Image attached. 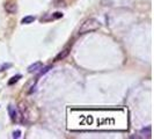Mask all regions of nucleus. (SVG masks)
Listing matches in <instances>:
<instances>
[{
    "instance_id": "9b49d317",
    "label": "nucleus",
    "mask_w": 154,
    "mask_h": 139,
    "mask_svg": "<svg viewBox=\"0 0 154 139\" xmlns=\"http://www.w3.org/2000/svg\"><path fill=\"white\" fill-rule=\"evenodd\" d=\"M12 137H13V138H16V139H19V138L21 137V131H20V130H16V131H14Z\"/></svg>"
},
{
    "instance_id": "f03ea898",
    "label": "nucleus",
    "mask_w": 154,
    "mask_h": 139,
    "mask_svg": "<svg viewBox=\"0 0 154 139\" xmlns=\"http://www.w3.org/2000/svg\"><path fill=\"white\" fill-rule=\"evenodd\" d=\"M70 51H71V46H67V48H65L63 51H60L57 56H56V58H54V62H59V60H63V59H65L67 56L70 54Z\"/></svg>"
},
{
    "instance_id": "1a4fd4ad",
    "label": "nucleus",
    "mask_w": 154,
    "mask_h": 139,
    "mask_svg": "<svg viewBox=\"0 0 154 139\" xmlns=\"http://www.w3.org/2000/svg\"><path fill=\"white\" fill-rule=\"evenodd\" d=\"M50 68H51V66H46V67H43V68L41 67V68H40V70H41V71H40V75L45 74L46 72H49V71H50Z\"/></svg>"
},
{
    "instance_id": "7ed1b4c3",
    "label": "nucleus",
    "mask_w": 154,
    "mask_h": 139,
    "mask_svg": "<svg viewBox=\"0 0 154 139\" xmlns=\"http://www.w3.org/2000/svg\"><path fill=\"white\" fill-rule=\"evenodd\" d=\"M5 11L8 14H15L17 12V5H16V3H13V1L6 3L5 4Z\"/></svg>"
},
{
    "instance_id": "f257e3e1",
    "label": "nucleus",
    "mask_w": 154,
    "mask_h": 139,
    "mask_svg": "<svg viewBox=\"0 0 154 139\" xmlns=\"http://www.w3.org/2000/svg\"><path fill=\"white\" fill-rule=\"evenodd\" d=\"M101 28V23L100 21H98L94 17H89L86 21L82 22V24L79 28V34H87V33H91V32H96Z\"/></svg>"
},
{
    "instance_id": "423d86ee",
    "label": "nucleus",
    "mask_w": 154,
    "mask_h": 139,
    "mask_svg": "<svg viewBox=\"0 0 154 139\" xmlns=\"http://www.w3.org/2000/svg\"><path fill=\"white\" fill-rule=\"evenodd\" d=\"M41 67H42V63H41V62H36V63L32 64V65L28 67V72H29V73H35V72H37Z\"/></svg>"
},
{
    "instance_id": "6e6552de",
    "label": "nucleus",
    "mask_w": 154,
    "mask_h": 139,
    "mask_svg": "<svg viewBox=\"0 0 154 139\" xmlns=\"http://www.w3.org/2000/svg\"><path fill=\"white\" fill-rule=\"evenodd\" d=\"M60 17H63V13L57 12V13H53V15L51 16V20H57V19H60Z\"/></svg>"
},
{
    "instance_id": "0eeeda50",
    "label": "nucleus",
    "mask_w": 154,
    "mask_h": 139,
    "mask_svg": "<svg viewBox=\"0 0 154 139\" xmlns=\"http://www.w3.org/2000/svg\"><path fill=\"white\" fill-rule=\"evenodd\" d=\"M35 20H36L35 16H33V15H28V16H24V17L21 20V23H23V24H30V23H33Z\"/></svg>"
},
{
    "instance_id": "f8f14e48",
    "label": "nucleus",
    "mask_w": 154,
    "mask_h": 139,
    "mask_svg": "<svg viewBox=\"0 0 154 139\" xmlns=\"http://www.w3.org/2000/svg\"><path fill=\"white\" fill-rule=\"evenodd\" d=\"M11 66H12V64H7V65L4 64L1 67H0V71H5V68H8V67H11Z\"/></svg>"
},
{
    "instance_id": "39448f33",
    "label": "nucleus",
    "mask_w": 154,
    "mask_h": 139,
    "mask_svg": "<svg viewBox=\"0 0 154 139\" xmlns=\"http://www.w3.org/2000/svg\"><path fill=\"white\" fill-rule=\"evenodd\" d=\"M8 113H9L11 120H12L13 122H16L17 118H19V116H17V111H16V109H15L14 105H12V104L8 105Z\"/></svg>"
},
{
    "instance_id": "20e7f679",
    "label": "nucleus",
    "mask_w": 154,
    "mask_h": 139,
    "mask_svg": "<svg viewBox=\"0 0 154 139\" xmlns=\"http://www.w3.org/2000/svg\"><path fill=\"white\" fill-rule=\"evenodd\" d=\"M139 134H140V136H139L140 138H151V137H152V129H151V126L148 125V126L141 129V130L139 131Z\"/></svg>"
},
{
    "instance_id": "9d476101",
    "label": "nucleus",
    "mask_w": 154,
    "mask_h": 139,
    "mask_svg": "<svg viewBox=\"0 0 154 139\" xmlns=\"http://www.w3.org/2000/svg\"><path fill=\"white\" fill-rule=\"evenodd\" d=\"M20 78H21V75H16V77H13V78H12V80H9V81H8V83H9V85H13V83H14V82H16V81H17Z\"/></svg>"
}]
</instances>
